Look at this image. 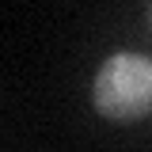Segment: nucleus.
<instances>
[{
    "instance_id": "obj_2",
    "label": "nucleus",
    "mask_w": 152,
    "mask_h": 152,
    "mask_svg": "<svg viewBox=\"0 0 152 152\" xmlns=\"http://www.w3.org/2000/svg\"><path fill=\"white\" fill-rule=\"evenodd\" d=\"M148 23H152V8H148Z\"/></svg>"
},
{
    "instance_id": "obj_1",
    "label": "nucleus",
    "mask_w": 152,
    "mask_h": 152,
    "mask_svg": "<svg viewBox=\"0 0 152 152\" xmlns=\"http://www.w3.org/2000/svg\"><path fill=\"white\" fill-rule=\"evenodd\" d=\"M95 110L110 122H137L152 110V57L145 53H110L91 84Z\"/></svg>"
}]
</instances>
